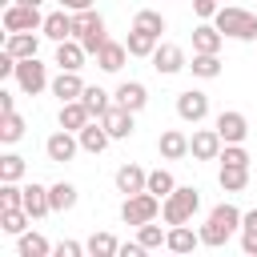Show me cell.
<instances>
[{
    "instance_id": "7c38bea8",
    "label": "cell",
    "mask_w": 257,
    "mask_h": 257,
    "mask_svg": "<svg viewBox=\"0 0 257 257\" xmlns=\"http://www.w3.org/2000/svg\"><path fill=\"white\" fill-rule=\"evenodd\" d=\"M217 133H221L225 145H245V137H249V120H245V112L225 108V112L217 116Z\"/></svg>"
},
{
    "instance_id": "8fae6325",
    "label": "cell",
    "mask_w": 257,
    "mask_h": 257,
    "mask_svg": "<svg viewBox=\"0 0 257 257\" xmlns=\"http://www.w3.org/2000/svg\"><path fill=\"white\" fill-rule=\"evenodd\" d=\"M149 60H153V68H157L161 76H177L181 68H189V60H185V48H181V44H157V52H153Z\"/></svg>"
},
{
    "instance_id": "f907efd6",
    "label": "cell",
    "mask_w": 257,
    "mask_h": 257,
    "mask_svg": "<svg viewBox=\"0 0 257 257\" xmlns=\"http://www.w3.org/2000/svg\"><path fill=\"white\" fill-rule=\"evenodd\" d=\"M16 4H36V8H40V4H44V0H16Z\"/></svg>"
},
{
    "instance_id": "8d00e7d4",
    "label": "cell",
    "mask_w": 257,
    "mask_h": 257,
    "mask_svg": "<svg viewBox=\"0 0 257 257\" xmlns=\"http://www.w3.org/2000/svg\"><path fill=\"white\" fill-rule=\"evenodd\" d=\"M24 169H28V165H24L20 153H4V157H0V181H20Z\"/></svg>"
},
{
    "instance_id": "e0dca14e",
    "label": "cell",
    "mask_w": 257,
    "mask_h": 257,
    "mask_svg": "<svg viewBox=\"0 0 257 257\" xmlns=\"http://www.w3.org/2000/svg\"><path fill=\"white\" fill-rule=\"evenodd\" d=\"M52 96H60V104H64V100H80V96H84V80H80V72L60 68V76H52Z\"/></svg>"
},
{
    "instance_id": "5b68a950",
    "label": "cell",
    "mask_w": 257,
    "mask_h": 257,
    "mask_svg": "<svg viewBox=\"0 0 257 257\" xmlns=\"http://www.w3.org/2000/svg\"><path fill=\"white\" fill-rule=\"evenodd\" d=\"M157 213H161V197H153L149 189H145V193L124 197V205H120V221H124V225H145V221H157Z\"/></svg>"
},
{
    "instance_id": "4316f807",
    "label": "cell",
    "mask_w": 257,
    "mask_h": 257,
    "mask_svg": "<svg viewBox=\"0 0 257 257\" xmlns=\"http://www.w3.org/2000/svg\"><path fill=\"white\" fill-rule=\"evenodd\" d=\"M189 68H193V76H201V80H217V76H221V56H217V52H193Z\"/></svg>"
},
{
    "instance_id": "f546056e",
    "label": "cell",
    "mask_w": 257,
    "mask_h": 257,
    "mask_svg": "<svg viewBox=\"0 0 257 257\" xmlns=\"http://www.w3.org/2000/svg\"><path fill=\"white\" fill-rule=\"evenodd\" d=\"M48 197H52V213H68V209H76V185H68V181L48 185Z\"/></svg>"
},
{
    "instance_id": "30bf717a",
    "label": "cell",
    "mask_w": 257,
    "mask_h": 257,
    "mask_svg": "<svg viewBox=\"0 0 257 257\" xmlns=\"http://www.w3.org/2000/svg\"><path fill=\"white\" fill-rule=\"evenodd\" d=\"M221 149H225V141H221L217 128H197V133L189 137V153H193V161H217Z\"/></svg>"
},
{
    "instance_id": "9c48e42d",
    "label": "cell",
    "mask_w": 257,
    "mask_h": 257,
    "mask_svg": "<svg viewBox=\"0 0 257 257\" xmlns=\"http://www.w3.org/2000/svg\"><path fill=\"white\" fill-rule=\"evenodd\" d=\"M76 149H80V137H76V133H68V128H56V133L44 141V157H48L52 165L72 161V157H76Z\"/></svg>"
},
{
    "instance_id": "ac0fdd59",
    "label": "cell",
    "mask_w": 257,
    "mask_h": 257,
    "mask_svg": "<svg viewBox=\"0 0 257 257\" xmlns=\"http://www.w3.org/2000/svg\"><path fill=\"white\" fill-rule=\"evenodd\" d=\"M76 137H80V149H84V153H92V157H96V153H104V149H108V141H112V137H108V128L100 124V116H96V120H88Z\"/></svg>"
},
{
    "instance_id": "ee69618b",
    "label": "cell",
    "mask_w": 257,
    "mask_h": 257,
    "mask_svg": "<svg viewBox=\"0 0 257 257\" xmlns=\"http://www.w3.org/2000/svg\"><path fill=\"white\" fill-rule=\"evenodd\" d=\"M0 76H16V56L4 48V56H0Z\"/></svg>"
},
{
    "instance_id": "f1b7e54d",
    "label": "cell",
    "mask_w": 257,
    "mask_h": 257,
    "mask_svg": "<svg viewBox=\"0 0 257 257\" xmlns=\"http://www.w3.org/2000/svg\"><path fill=\"white\" fill-rule=\"evenodd\" d=\"M157 40H161V36H153V32H145V28H133L128 40H124V48H128V56H153V52H157Z\"/></svg>"
},
{
    "instance_id": "cb8c5ba5",
    "label": "cell",
    "mask_w": 257,
    "mask_h": 257,
    "mask_svg": "<svg viewBox=\"0 0 257 257\" xmlns=\"http://www.w3.org/2000/svg\"><path fill=\"white\" fill-rule=\"evenodd\" d=\"M124 56H128V48L120 40H104V48L96 52V64H100V72H120L124 68Z\"/></svg>"
},
{
    "instance_id": "836d02e7",
    "label": "cell",
    "mask_w": 257,
    "mask_h": 257,
    "mask_svg": "<svg viewBox=\"0 0 257 257\" xmlns=\"http://www.w3.org/2000/svg\"><path fill=\"white\" fill-rule=\"evenodd\" d=\"M20 137H24V116L20 112H0V141L16 145Z\"/></svg>"
},
{
    "instance_id": "f35d334b",
    "label": "cell",
    "mask_w": 257,
    "mask_h": 257,
    "mask_svg": "<svg viewBox=\"0 0 257 257\" xmlns=\"http://www.w3.org/2000/svg\"><path fill=\"white\" fill-rule=\"evenodd\" d=\"M133 28H145V32H153V36H161V32H165V16L153 12V8H141L137 20H133Z\"/></svg>"
},
{
    "instance_id": "3957f363",
    "label": "cell",
    "mask_w": 257,
    "mask_h": 257,
    "mask_svg": "<svg viewBox=\"0 0 257 257\" xmlns=\"http://www.w3.org/2000/svg\"><path fill=\"white\" fill-rule=\"evenodd\" d=\"M213 24H217L225 36H233V40H257V16H253L249 8L225 4V8H217Z\"/></svg>"
},
{
    "instance_id": "681fc988",
    "label": "cell",
    "mask_w": 257,
    "mask_h": 257,
    "mask_svg": "<svg viewBox=\"0 0 257 257\" xmlns=\"http://www.w3.org/2000/svg\"><path fill=\"white\" fill-rule=\"evenodd\" d=\"M0 112H16V96L0 88Z\"/></svg>"
},
{
    "instance_id": "6da1fadb",
    "label": "cell",
    "mask_w": 257,
    "mask_h": 257,
    "mask_svg": "<svg viewBox=\"0 0 257 257\" xmlns=\"http://www.w3.org/2000/svg\"><path fill=\"white\" fill-rule=\"evenodd\" d=\"M241 229V209L237 205H229V201H221V205H213L209 209V221L201 225V245H225L233 233Z\"/></svg>"
},
{
    "instance_id": "bcb514c9",
    "label": "cell",
    "mask_w": 257,
    "mask_h": 257,
    "mask_svg": "<svg viewBox=\"0 0 257 257\" xmlns=\"http://www.w3.org/2000/svg\"><path fill=\"white\" fill-rule=\"evenodd\" d=\"M241 233H257V209L241 213Z\"/></svg>"
},
{
    "instance_id": "7a4b0ae2",
    "label": "cell",
    "mask_w": 257,
    "mask_h": 257,
    "mask_svg": "<svg viewBox=\"0 0 257 257\" xmlns=\"http://www.w3.org/2000/svg\"><path fill=\"white\" fill-rule=\"evenodd\" d=\"M197 209H201V193H197L193 185H177V189L161 201V217H165V225H189Z\"/></svg>"
},
{
    "instance_id": "7402d4cb",
    "label": "cell",
    "mask_w": 257,
    "mask_h": 257,
    "mask_svg": "<svg viewBox=\"0 0 257 257\" xmlns=\"http://www.w3.org/2000/svg\"><path fill=\"white\" fill-rule=\"evenodd\" d=\"M197 245H201V233H193L189 225H173L169 237H165V249L169 253H193Z\"/></svg>"
},
{
    "instance_id": "52a82bcc",
    "label": "cell",
    "mask_w": 257,
    "mask_h": 257,
    "mask_svg": "<svg viewBox=\"0 0 257 257\" xmlns=\"http://www.w3.org/2000/svg\"><path fill=\"white\" fill-rule=\"evenodd\" d=\"M4 28L8 32H36V28H44V16H40V8L36 4H8L4 8Z\"/></svg>"
},
{
    "instance_id": "d4e9b609",
    "label": "cell",
    "mask_w": 257,
    "mask_h": 257,
    "mask_svg": "<svg viewBox=\"0 0 257 257\" xmlns=\"http://www.w3.org/2000/svg\"><path fill=\"white\" fill-rule=\"evenodd\" d=\"M24 209L32 213V221H36V217H44V213H52V197H48V189H44V185H36V181H32V185H24Z\"/></svg>"
},
{
    "instance_id": "7dc6e473",
    "label": "cell",
    "mask_w": 257,
    "mask_h": 257,
    "mask_svg": "<svg viewBox=\"0 0 257 257\" xmlns=\"http://www.w3.org/2000/svg\"><path fill=\"white\" fill-rule=\"evenodd\" d=\"M241 249H245L249 257H257V233H241Z\"/></svg>"
},
{
    "instance_id": "60d3db41",
    "label": "cell",
    "mask_w": 257,
    "mask_h": 257,
    "mask_svg": "<svg viewBox=\"0 0 257 257\" xmlns=\"http://www.w3.org/2000/svg\"><path fill=\"white\" fill-rule=\"evenodd\" d=\"M217 161L221 165H249V153H245V145H225Z\"/></svg>"
},
{
    "instance_id": "b9f144b4",
    "label": "cell",
    "mask_w": 257,
    "mask_h": 257,
    "mask_svg": "<svg viewBox=\"0 0 257 257\" xmlns=\"http://www.w3.org/2000/svg\"><path fill=\"white\" fill-rule=\"evenodd\" d=\"M52 253H56V257H80V253H88V249H84L80 241H60Z\"/></svg>"
},
{
    "instance_id": "d6986e66",
    "label": "cell",
    "mask_w": 257,
    "mask_h": 257,
    "mask_svg": "<svg viewBox=\"0 0 257 257\" xmlns=\"http://www.w3.org/2000/svg\"><path fill=\"white\" fill-rule=\"evenodd\" d=\"M116 104H124V108H133V112H141L145 104H149V88L141 84V80H124V84H116Z\"/></svg>"
},
{
    "instance_id": "9a60e30c",
    "label": "cell",
    "mask_w": 257,
    "mask_h": 257,
    "mask_svg": "<svg viewBox=\"0 0 257 257\" xmlns=\"http://www.w3.org/2000/svg\"><path fill=\"white\" fill-rule=\"evenodd\" d=\"M112 181H116V193L133 197V193H145V185H149V173H145L141 165H133V161H128V165H120V169H116V177H112Z\"/></svg>"
},
{
    "instance_id": "2e32d148",
    "label": "cell",
    "mask_w": 257,
    "mask_h": 257,
    "mask_svg": "<svg viewBox=\"0 0 257 257\" xmlns=\"http://www.w3.org/2000/svg\"><path fill=\"white\" fill-rule=\"evenodd\" d=\"M84 56H88V48H84L76 36L56 44V64H60V68H68V72H80V68H84Z\"/></svg>"
},
{
    "instance_id": "c3c4849f",
    "label": "cell",
    "mask_w": 257,
    "mask_h": 257,
    "mask_svg": "<svg viewBox=\"0 0 257 257\" xmlns=\"http://www.w3.org/2000/svg\"><path fill=\"white\" fill-rule=\"evenodd\" d=\"M60 8H68V12H84V8H92V0H56Z\"/></svg>"
},
{
    "instance_id": "ba28073f",
    "label": "cell",
    "mask_w": 257,
    "mask_h": 257,
    "mask_svg": "<svg viewBox=\"0 0 257 257\" xmlns=\"http://www.w3.org/2000/svg\"><path fill=\"white\" fill-rule=\"evenodd\" d=\"M177 116L189 120V124H201V120L209 116V96H205L201 88H185V92H177Z\"/></svg>"
},
{
    "instance_id": "83f0119b",
    "label": "cell",
    "mask_w": 257,
    "mask_h": 257,
    "mask_svg": "<svg viewBox=\"0 0 257 257\" xmlns=\"http://www.w3.org/2000/svg\"><path fill=\"white\" fill-rule=\"evenodd\" d=\"M217 181H221L225 193H241V189L249 185V165H221Z\"/></svg>"
},
{
    "instance_id": "e575fe53",
    "label": "cell",
    "mask_w": 257,
    "mask_h": 257,
    "mask_svg": "<svg viewBox=\"0 0 257 257\" xmlns=\"http://www.w3.org/2000/svg\"><path fill=\"white\" fill-rule=\"evenodd\" d=\"M80 100L88 104V112H92V116H104V112L112 108L108 92H104V88H96V84H84V96H80Z\"/></svg>"
},
{
    "instance_id": "44dd1931",
    "label": "cell",
    "mask_w": 257,
    "mask_h": 257,
    "mask_svg": "<svg viewBox=\"0 0 257 257\" xmlns=\"http://www.w3.org/2000/svg\"><path fill=\"white\" fill-rule=\"evenodd\" d=\"M157 149H161L165 161H181V157H189V137L181 128H165L161 141H157Z\"/></svg>"
},
{
    "instance_id": "1f68e13d",
    "label": "cell",
    "mask_w": 257,
    "mask_h": 257,
    "mask_svg": "<svg viewBox=\"0 0 257 257\" xmlns=\"http://www.w3.org/2000/svg\"><path fill=\"white\" fill-rule=\"evenodd\" d=\"M16 253H20V257H48V253H52V245H48L40 233H20Z\"/></svg>"
},
{
    "instance_id": "5bb4252c",
    "label": "cell",
    "mask_w": 257,
    "mask_h": 257,
    "mask_svg": "<svg viewBox=\"0 0 257 257\" xmlns=\"http://www.w3.org/2000/svg\"><path fill=\"white\" fill-rule=\"evenodd\" d=\"M40 32H44L48 40H56V44H60V40H72V36H76L72 12H68V8H56V12H48V16H44V28H40Z\"/></svg>"
},
{
    "instance_id": "ffe728a7",
    "label": "cell",
    "mask_w": 257,
    "mask_h": 257,
    "mask_svg": "<svg viewBox=\"0 0 257 257\" xmlns=\"http://www.w3.org/2000/svg\"><path fill=\"white\" fill-rule=\"evenodd\" d=\"M88 120H92V112H88V104H84V100H64V104H60V128L80 133Z\"/></svg>"
},
{
    "instance_id": "8992f818",
    "label": "cell",
    "mask_w": 257,
    "mask_h": 257,
    "mask_svg": "<svg viewBox=\"0 0 257 257\" xmlns=\"http://www.w3.org/2000/svg\"><path fill=\"white\" fill-rule=\"evenodd\" d=\"M16 84H20V92H28V96L44 92V88H48V64H40L36 56L16 60Z\"/></svg>"
},
{
    "instance_id": "277c9868",
    "label": "cell",
    "mask_w": 257,
    "mask_h": 257,
    "mask_svg": "<svg viewBox=\"0 0 257 257\" xmlns=\"http://www.w3.org/2000/svg\"><path fill=\"white\" fill-rule=\"evenodd\" d=\"M72 24H76V40L96 56V52L104 48V40H108V32H104V16H100L96 8H84V12H72Z\"/></svg>"
},
{
    "instance_id": "d6a6232c",
    "label": "cell",
    "mask_w": 257,
    "mask_h": 257,
    "mask_svg": "<svg viewBox=\"0 0 257 257\" xmlns=\"http://www.w3.org/2000/svg\"><path fill=\"white\" fill-rule=\"evenodd\" d=\"M84 249H88L92 257H116V253H120V241H116L112 233H92V237L84 241Z\"/></svg>"
},
{
    "instance_id": "ab89813d",
    "label": "cell",
    "mask_w": 257,
    "mask_h": 257,
    "mask_svg": "<svg viewBox=\"0 0 257 257\" xmlns=\"http://www.w3.org/2000/svg\"><path fill=\"white\" fill-rule=\"evenodd\" d=\"M24 205V189L16 181H0V209H20Z\"/></svg>"
},
{
    "instance_id": "74e56055",
    "label": "cell",
    "mask_w": 257,
    "mask_h": 257,
    "mask_svg": "<svg viewBox=\"0 0 257 257\" xmlns=\"http://www.w3.org/2000/svg\"><path fill=\"white\" fill-rule=\"evenodd\" d=\"M165 237H169V233H165L161 225H153V221L137 225V241H141L145 249H161V245H165Z\"/></svg>"
},
{
    "instance_id": "4fadbf2b",
    "label": "cell",
    "mask_w": 257,
    "mask_h": 257,
    "mask_svg": "<svg viewBox=\"0 0 257 257\" xmlns=\"http://www.w3.org/2000/svg\"><path fill=\"white\" fill-rule=\"evenodd\" d=\"M133 116H137L133 108H124V104H116V100H112V108L100 116V124L108 128V137H112V141H124V137H133V128H137V124H133Z\"/></svg>"
},
{
    "instance_id": "d590c367",
    "label": "cell",
    "mask_w": 257,
    "mask_h": 257,
    "mask_svg": "<svg viewBox=\"0 0 257 257\" xmlns=\"http://www.w3.org/2000/svg\"><path fill=\"white\" fill-rule=\"evenodd\" d=\"M145 189H149L153 197H161V201H165V197H169V193L177 189V181H173V173H169V169H153V173H149V185H145Z\"/></svg>"
},
{
    "instance_id": "484cf974",
    "label": "cell",
    "mask_w": 257,
    "mask_h": 257,
    "mask_svg": "<svg viewBox=\"0 0 257 257\" xmlns=\"http://www.w3.org/2000/svg\"><path fill=\"white\" fill-rule=\"evenodd\" d=\"M4 48L16 56V60H24V56H36V48H40V40H36V32H8V40H4Z\"/></svg>"
},
{
    "instance_id": "7bdbcfd3",
    "label": "cell",
    "mask_w": 257,
    "mask_h": 257,
    "mask_svg": "<svg viewBox=\"0 0 257 257\" xmlns=\"http://www.w3.org/2000/svg\"><path fill=\"white\" fill-rule=\"evenodd\" d=\"M217 8H221L217 0H193V12H197L201 20H213V16H217Z\"/></svg>"
},
{
    "instance_id": "4dcf8cb0",
    "label": "cell",
    "mask_w": 257,
    "mask_h": 257,
    "mask_svg": "<svg viewBox=\"0 0 257 257\" xmlns=\"http://www.w3.org/2000/svg\"><path fill=\"white\" fill-rule=\"evenodd\" d=\"M28 217H32V213H28L24 205H20V209H0V229L12 233V237H20V233L28 229Z\"/></svg>"
},
{
    "instance_id": "603a6c76",
    "label": "cell",
    "mask_w": 257,
    "mask_h": 257,
    "mask_svg": "<svg viewBox=\"0 0 257 257\" xmlns=\"http://www.w3.org/2000/svg\"><path fill=\"white\" fill-rule=\"evenodd\" d=\"M221 40H225V32L217 24H197L193 28V52H221Z\"/></svg>"
},
{
    "instance_id": "f6af8a7d",
    "label": "cell",
    "mask_w": 257,
    "mask_h": 257,
    "mask_svg": "<svg viewBox=\"0 0 257 257\" xmlns=\"http://www.w3.org/2000/svg\"><path fill=\"white\" fill-rule=\"evenodd\" d=\"M116 257H145V245H141V241H124Z\"/></svg>"
}]
</instances>
